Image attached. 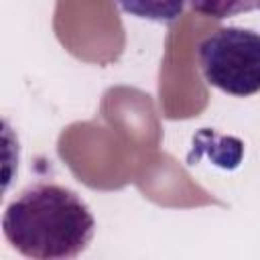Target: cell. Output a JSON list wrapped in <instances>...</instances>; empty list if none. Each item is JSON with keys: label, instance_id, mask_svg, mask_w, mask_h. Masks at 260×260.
<instances>
[{"label": "cell", "instance_id": "3", "mask_svg": "<svg viewBox=\"0 0 260 260\" xmlns=\"http://www.w3.org/2000/svg\"><path fill=\"white\" fill-rule=\"evenodd\" d=\"M118 8L134 18L152 20V22H175L183 10L187 0H114Z\"/></svg>", "mask_w": 260, "mask_h": 260}, {"label": "cell", "instance_id": "4", "mask_svg": "<svg viewBox=\"0 0 260 260\" xmlns=\"http://www.w3.org/2000/svg\"><path fill=\"white\" fill-rule=\"evenodd\" d=\"M187 2L197 14L215 20L260 10V0H187Z\"/></svg>", "mask_w": 260, "mask_h": 260}, {"label": "cell", "instance_id": "2", "mask_svg": "<svg viewBox=\"0 0 260 260\" xmlns=\"http://www.w3.org/2000/svg\"><path fill=\"white\" fill-rule=\"evenodd\" d=\"M199 71L207 85L234 95L260 93V32L244 26H223L197 45Z\"/></svg>", "mask_w": 260, "mask_h": 260}, {"label": "cell", "instance_id": "1", "mask_svg": "<svg viewBox=\"0 0 260 260\" xmlns=\"http://www.w3.org/2000/svg\"><path fill=\"white\" fill-rule=\"evenodd\" d=\"M2 230L8 244L26 258L71 260L89 248L95 217L69 187L39 181L6 205Z\"/></svg>", "mask_w": 260, "mask_h": 260}]
</instances>
